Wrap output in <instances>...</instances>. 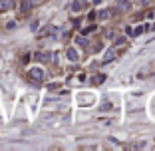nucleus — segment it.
<instances>
[{
    "label": "nucleus",
    "instance_id": "7",
    "mask_svg": "<svg viewBox=\"0 0 155 151\" xmlns=\"http://www.w3.org/2000/svg\"><path fill=\"white\" fill-rule=\"evenodd\" d=\"M100 18H103V20H105V18H108V10H101L100 12Z\"/></svg>",
    "mask_w": 155,
    "mask_h": 151
},
{
    "label": "nucleus",
    "instance_id": "5",
    "mask_svg": "<svg viewBox=\"0 0 155 151\" xmlns=\"http://www.w3.org/2000/svg\"><path fill=\"white\" fill-rule=\"evenodd\" d=\"M68 58H70L72 62H76V60H78V52H76V50H72V48H70V50H68Z\"/></svg>",
    "mask_w": 155,
    "mask_h": 151
},
{
    "label": "nucleus",
    "instance_id": "2",
    "mask_svg": "<svg viewBox=\"0 0 155 151\" xmlns=\"http://www.w3.org/2000/svg\"><path fill=\"white\" fill-rule=\"evenodd\" d=\"M113 58H115V50H113V48H110V50L103 54V64H110Z\"/></svg>",
    "mask_w": 155,
    "mask_h": 151
},
{
    "label": "nucleus",
    "instance_id": "3",
    "mask_svg": "<svg viewBox=\"0 0 155 151\" xmlns=\"http://www.w3.org/2000/svg\"><path fill=\"white\" fill-rule=\"evenodd\" d=\"M129 6H131L129 0H117V8L119 10H129Z\"/></svg>",
    "mask_w": 155,
    "mask_h": 151
},
{
    "label": "nucleus",
    "instance_id": "8",
    "mask_svg": "<svg viewBox=\"0 0 155 151\" xmlns=\"http://www.w3.org/2000/svg\"><path fill=\"white\" fill-rule=\"evenodd\" d=\"M76 42H78V44H82V46H88V42H86V40H84V38H78Z\"/></svg>",
    "mask_w": 155,
    "mask_h": 151
},
{
    "label": "nucleus",
    "instance_id": "4",
    "mask_svg": "<svg viewBox=\"0 0 155 151\" xmlns=\"http://www.w3.org/2000/svg\"><path fill=\"white\" fill-rule=\"evenodd\" d=\"M12 8V0H0V10H8Z\"/></svg>",
    "mask_w": 155,
    "mask_h": 151
},
{
    "label": "nucleus",
    "instance_id": "9",
    "mask_svg": "<svg viewBox=\"0 0 155 151\" xmlns=\"http://www.w3.org/2000/svg\"><path fill=\"white\" fill-rule=\"evenodd\" d=\"M139 2H141V4H147V2H149V0H139Z\"/></svg>",
    "mask_w": 155,
    "mask_h": 151
},
{
    "label": "nucleus",
    "instance_id": "1",
    "mask_svg": "<svg viewBox=\"0 0 155 151\" xmlns=\"http://www.w3.org/2000/svg\"><path fill=\"white\" fill-rule=\"evenodd\" d=\"M30 78H34V80H42V78H44V72H42L40 68H32V70H30Z\"/></svg>",
    "mask_w": 155,
    "mask_h": 151
},
{
    "label": "nucleus",
    "instance_id": "6",
    "mask_svg": "<svg viewBox=\"0 0 155 151\" xmlns=\"http://www.w3.org/2000/svg\"><path fill=\"white\" fill-rule=\"evenodd\" d=\"M30 8H32V2H30V0H26V2H22V12L30 10Z\"/></svg>",
    "mask_w": 155,
    "mask_h": 151
}]
</instances>
